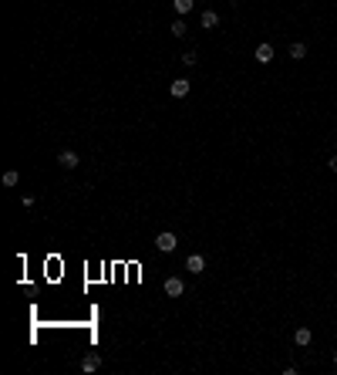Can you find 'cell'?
<instances>
[{"mask_svg": "<svg viewBox=\"0 0 337 375\" xmlns=\"http://www.w3.org/2000/svg\"><path fill=\"white\" fill-rule=\"evenodd\" d=\"M78 152H74V149H61V152H57V166H61V169H78Z\"/></svg>", "mask_w": 337, "mask_h": 375, "instance_id": "6da1fadb", "label": "cell"}, {"mask_svg": "<svg viewBox=\"0 0 337 375\" xmlns=\"http://www.w3.org/2000/svg\"><path fill=\"white\" fill-rule=\"evenodd\" d=\"M155 247H159L162 253H172V250L179 247V240H176V233H168V230H165V233H159V236H155Z\"/></svg>", "mask_w": 337, "mask_h": 375, "instance_id": "7a4b0ae2", "label": "cell"}, {"mask_svg": "<svg viewBox=\"0 0 337 375\" xmlns=\"http://www.w3.org/2000/svg\"><path fill=\"white\" fill-rule=\"evenodd\" d=\"M189 88H193L189 78H176V82L168 85V95H172V98H185V95H189Z\"/></svg>", "mask_w": 337, "mask_h": 375, "instance_id": "3957f363", "label": "cell"}, {"mask_svg": "<svg viewBox=\"0 0 337 375\" xmlns=\"http://www.w3.org/2000/svg\"><path fill=\"white\" fill-rule=\"evenodd\" d=\"M253 57H257V61H260V65H270V61H273V44H257V51H253Z\"/></svg>", "mask_w": 337, "mask_h": 375, "instance_id": "277c9868", "label": "cell"}, {"mask_svg": "<svg viewBox=\"0 0 337 375\" xmlns=\"http://www.w3.org/2000/svg\"><path fill=\"white\" fill-rule=\"evenodd\" d=\"M182 291H185L182 278H165V294L168 298H182Z\"/></svg>", "mask_w": 337, "mask_h": 375, "instance_id": "5b68a950", "label": "cell"}, {"mask_svg": "<svg viewBox=\"0 0 337 375\" xmlns=\"http://www.w3.org/2000/svg\"><path fill=\"white\" fill-rule=\"evenodd\" d=\"M185 270H189V274H202V270H206V257H202V253H193V257L185 261Z\"/></svg>", "mask_w": 337, "mask_h": 375, "instance_id": "8992f818", "label": "cell"}, {"mask_svg": "<svg viewBox=\"0 0 337 375\" xmlns=\"http://www.w3.org/2000/svg\"><path fill=\"white\" fill-rule=\"evenodd\" d=\"M98 368H101V355H95V351H91V355H85V359H81V372H98Z\"/></svg>", "mask_w": 337, "mask_h": 375, "instance_id": "52a82bcc", "label": "cell"}, {"mask_svg": "<svg viewBox=\"0 0 337 375\" xmlns=\"http://www.w3.org/2000/svg\"><path fill=\"white\" fill-rule=\"evenodd\" d=\"M199 24L206 27V31H213V27L219 24V14H216V10H202V14H199Z\"/></svg>", "mask_w": 337, "mask_h": 375, "instance_id": "ba28073f", "label": "cell"}, {"mask_svg": "<svg viewBox=\"0 0 337 375\" xmlns=\"http://www.w3.org/2000/svg\"><path fill=\"white\" fill-rule=\"evenodd\" d=\"M310 338H313L310 328H297V331H293V342H297L300 348H307V345H310Z\"/></svg>", "mask_w": 337, "mask_h": 375, "instance_id": "9c48e42d", "label": "cell"}, {"mask_svg": "<svg viewBox=\"0 0 337 375\" xmlns=\"http://www.w3.org/2000/svg\"><path fill=\"white\" fill-rule=\"evenodd\" d=\"M172 7H176V14H179V17H185L189 10L196 7V0H172Z\"/></svg>", "mask_w": 337, "mask_h": 375, "instance_id": "30bf717a", "label": "cell"}, {"mask_svg": "<svg viewBox=\"0 0 337 375\" xmlns=\"http://www.w3.org/2000/svg\"><path fill=\"white\" fill-rule=\"evenodd\" d=\"M290 57H293V61L307 57V44H304V41H293V44H290Z\"/></svg>", "mask_w": 337, "mask_h": 375, "instance_id": "8fae6325", "label": "cell"}, {"mask_svg": "<svg viewBox=\"0 0 337 375\" xmlns=\"http://www.w3.org/2000/svg\"><path fill=\"white\" fill-rule=\"evenodd\" d=\"M168 31H172V37H185V31H189V24H185V17H179L176 24L168 27Z\"/></svg>", "mask_w": 337, "mask_h": 375, "instance_id": "7c38bea8", "label": "cell"}, {"mask_svg": "<svg viewBox=\"0 0 337 375\" xmlns=\"http://www.w3.org/2000/svg\"><path fill=\"white\" fill-rule=\"evenodd\" d=\"M17 183H20V172H14V169L4 172V186H17Z\"/></svg>", "mask_w": 337, "mask_h": 375, "instance_id": "4fadbf2b", "label": "cell"}, {"mask_svg": "<svg viewBox=\"0 0 337 375\" xmlns=\"http://www.w3.org/2000/svg\"><path fill=\"white\" fill-rule=\"evenodd\" d=\"M196 61H199V51H185V54H182V65H189V68H193Z\"/></svg>", "mask_w": 337, "mask_h": 375, "instance_id": "5bb4252c", "label": "cell"}, {"mask_svg": "<svg viewBox=\"0 0 337 375\" xmlns=\"http://www.w3.org/2000/svg\"><path fill=\"white\" fill-rule=\"evenodd\" d=\"M327 166H330V172H337V155H334V159H327Z\"/></svg>", "mask_w": 337, "mask_h": 375, "instance_id": "9a60e30c", "label": "cell"}, {"mask_svg": "<svg viewBox=\"0 0 337 375\" xmlns=\"http://www.w3.org/2000/svg\"><path fill=\"white\" fill-rule=\"evenodd\" d=\"M334 365H337V351H334Z\"/></svg>", "mask_w": 337, "mask_h": 375, "instance_id": "2e32d148", "label": "cell"}, {"mask_svg": "<svg viewBox=\"0 0 337 375\" xmlns=\"http://www.w3.org/2000/svg\"><path fill=\"white\" fill-rule=\"evenodd\" d=\"M233 4H240V0H233Z\"/></svg>", "mask_w": 337, "mask_h": 375, "instance_id": "e0dca14e", "label": "cell"}]
</instances>
